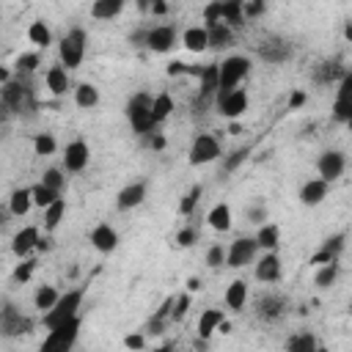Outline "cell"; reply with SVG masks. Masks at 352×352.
Segmentation results:
<instances>
[{"mask_svg":"<svg viewBox=\"0 0 352 352\" xmlns=\"http://www.w3.org/2000/svg\"><path fill=\"white\" fill-rule=\"evenodd\" d=\"M338 261H330V264H322V267H316V275H314V283L319 286V289H330L333 283H336V278H338Z\"/></svg>","mask_w":352,"mask_h":352,"instance_id":"cell-37","label":"cell"},{"mask_svg":"<svg viewBox=\"0 0 352 352\" xmlns=\"http://www.w3.org/2000/svg\"><path fill=\"white\" fill-rule=\"evenodd\" d=\"M146 182H129L126 187L118 190L116 195V209L118 212H129V209H138L143 201H146Z\"/></svg>","mask_w":352,"mask_h":352,"instance_id":"cell-14","label":"cell"},{"mask_svg":"<svg viewBox=\"0 0 352 352\" xmlns=\"http://www.w3.org/2000/svg\"><path fill=\"white\" fill-rule=\"evenodd\" d=\"M28 38H30V44H36L38 50H47V47L52 44V30H50V25H47L44 19H36V22H30V28H28Z\"/></svg>","mask_w":352,"mask_h":352,"instance_id":"cell-32","label":"cell"},{"mask_svg":"<svg viewBox=\"0 0 352 352\" xmlns=\"http://www.w3.org/2000/svg\"><path fill=\"white\" fill-rule=\"evenodd\" d=\"M344 168H346V157H344V151H338V148H327V151H322V157L316 160V170H319V176H322L324 182L341 179Z\"/></svg>","mask_w":352,"mask_h":352,"instance_id":"cell-11","label":"cell"},{"mask_svg":"<svg viewBox=\"0 0 352 352\" xmlns=\"http://www.w3.org/2000/svg\"><path fill=\"white\" fill-rule=\"evenodd\" d=\"M286 349L289 352H314V349H319V341L305 330V333H297V336L286 338Z\"/></svg>","mask_w":352,"mask_h":352,"instance_id":"cell-36","label":"cell"},{"mask_svg":"<svg viewBox=\"0 0 352 352\" xmlns=\"http://www.w3.org/2000/svg\"><path fill=\"white\" fill-rule=\"evenodd\" d=\"M82 297H85L82 289H69L66 294H60V300H58L47 314H41V324L50 330V327H55V324H60V322H66V319H72V316H80Z\"/></svg>","mask_w":352,"mask_h":352,"instance_id":"cell-2","label":"cell"},{"mask_svg":"<svg viewBox=\"0 0 352 352\" xmlns=\"http://www.w3.org/2000/svg\"><path fill=\"white\" fill-rule=\"evenodd\" d=\"M126 118L132 124V129L138 135H148L157 129V121L151 116V96L148 94H135L129 102H126Z\"/></svg>","mask_w":352,"mask_h":352,"instance_id":"cell-4","label":"cell"},{"mask_svg":"<svg viewBox=\"0 0 352 352\" xmlns=\"http://www.w3.org/2000/svg\"><path fill=\"white\" fill-rule=\"evenodd\" d=\"M124 346L126 349H143L146 346V336L143 333H132V336L124 338Z\"/></svg>","mask_w":352,"mask_h":352,"instance_id":"cell-51","label":"cell"},{"mask_svg":"<svg viewBox=\"0 0 352 352\" xmlns=\"http://www.w3.org/2000/svg\"><path fill=\"white\" fill-rule=\"evenodd\" d=\"M30 206H36L33 201V187H16L11 195H8V212L14 217H25L30 212Z\"/></svg>","mask_w":352,"mask_h":352,"instance_id":"cell-23","label":"cell"},{"mask_svg":"<svg viewBox=\"0 0 352 352\" xmlns=\"http://www.w3.org/2000/svg\"><path fill=\"white\" fill-rule=\"evenodd\" d=\"M33 272H36V261L33 258H22L16 264V270L11 272V278H14V283H28L33 278Z\"/></svg>","mask_w":352,"mask_h":352,"instance_id":"cell-46","label":"cell"},{"mask_svg":"<svg viewBox=\"0 0 352 352\" xmlns=\"http://www.w3.org/2000/svg\"><path fill=\"white\" fill-rule=\"evenodd\" d=\"M63 217H66V201L58 198V201H52V204L44 209V231L52 234V231L63 223Z\"/></svg>","mask_w":352,"mask_h":352,"instance_id":"cell-33","label":"cell"},{"mask_svg":"<svg viewBox=\"0 0 352 352\" xmlns=\"http://www.w3.org/2000/svg\"><path fill=\"white\" fill-rule=\"evenodd\" d=\"M214 99H217V110H220V116H226V118H231V121L242 118V113L248 110V102H250L245 88L223 91V94H217Z\"/></svg>","mask_w":352,"mask_h":352,"instance_id":"cell-8","label":"cell"},{"mask_svg":"<svg viewBox=\"0 0 352 352\" xmlns=\"http://www.w3.org/2000/svg\"><path fill=\"white\" fill-rule=\"evenodd\" d=\"M204 289V280L201 278H187V292L190 294H195V292H201Z\"/></svg>","mask_w":352,"mask_h":352,"instance_id":"cell-57","label":"cell"},{"mask_svg":"<svg viewBox=\"0 0 352 352\" xmlns=\"http://www.w3.org/2000/svg\"><path fill=\"white\" fill-rule=\"evenodd\" d=\"M201 184H192L184 195H182V201H179V214H184V217H190L192 212H195V206H198V201H201Z\"/></svg>","mask_w":352,"mask_h":352,"instance_id":"cell-39","label":"cell"},{"mask_svg":"<svg viewBox=\"0 0 352 352\" xmlns=\"http://www.w3.org/2000/svg\"><path fill=\"white\" fill-rule=\"evenodd\" d=\"M264 11V0H248L245 3V16H258Z\"/></svg>","mask_w":352,"mask_h":352,"instance_id":"cell-53","label":"cell"},{"mask_svg":"<svg viewBox=\"0 0 352 352\" xmlns=\"http://www.w3.org/2000/svg\"><path fill=\"white\" fill-rule=\"evenodd\" d=\"M228 3H242V6H245V3H248V0H228Z\"/></svg>","mask_w":352,"mask_h":352,"instance_id":"cell-59","label":"cell"},{"mask_svg":"<svg viewBox=\"0 0 352 352\" xmlns=\"http://www.w3.org/2000/svg\"><path fill=\"white\" fill-rule=\"evenodd\" d=\"M80 324H82V319L80 316H72V319L50 327L47 330V338L41 341V352H69L77 344Z\"/></svg>","mask_w":352,"mask_h":352,"instance_id":"cell-1","label":"cell"},{"mask_svg":"<svg viewBox=\"0 0 352 352\" xmlns=\"http://www.w3.org/2000/svg\"><path fill=\"white\" fill-rule=\"evenodd\" d=\"M38 242H41L38 228H36V226H25V228H19V231L14 234V239H11V253H14L16 258H28V253L38 250Z\"/></svg>","mask_w":352,"mask_h":352,"instance_id":"cell-13","label":"cell"},{"mask_svg":"<svg viewBox=\"0 0 352 352\" xmlns=\"http://www.w3.org/2000/svg\"><path fill=\"white\" fill-rule=\"evenodd\" d=\"M124 6H126V0H94L91 3V16L94 19H102V22L116 19L124 11Z\"/></svg>","mask_w":352,"mask_h":352,"instance_id":"cell-27","label":"cell"},{"mask_svg":"<svg viewBox=\"0 0 352 352\" xmlns=\"http://www.w3.org/2000/svg\"><path fill=\"white\" fill-rule=\"evenodd\" d=\"M248 217H250L253 223H264V220H267V206H264V204L250 206V209H248Z\"/></svg>","mask_w":352,"mask_h":352,"instance_id":"cell-52","label":"cell"},{"mask_svg":"<svg viewBox=\"0 0 352 352\" xmlns=\"http://www.w3.org/2000/svg\"><path fill=\"white\" fill-rule=\"evenodd\" d=\"M349 316H352V302H349Z\"/></svg>","mask_w":352,"mask_h":352,"instance_id":"cell-61","label":"cell"},{"mask_svg":"<svg viewBox=\"0 0 352 352\" xmlns=\"http://www.w3.org/2000/svg\"><path fill=\"white\" fill-rule=\"evenodd\" d=\"M258 250H261V248H258L256 236H239V239H234V242L228 245L226 267H231V270H239V267L250 264V261L256 258V253H258Z\"/></svg>","mask_w":352,"mask_h":352,"instance_id":"cell-7","label":"cell"},{"mask_svg":"<svg viewBox=\"0 0 352 352\" xmlns=\"http://www.w3.org/2000/svg\"><path fill=\"white\" fill-rule=\"evenodd\" d=\"M223 22L231 25V28L242 25V22H245V6H242V3H228V0H223Z\"/></svg>","mask_w":352,"mask_h":352,"instance_id":"cell-41","label":"cell"},{"mask_svg":"<svg viewBox=\"0 0 352 352\" xmlns=\"http://www.w3.org/2000/svg\"><path fill=\"white\" fill-rule=\"evenodd\" d=\"M41 182H44L47 187L63 192V187H66V168H47V170L41 173Z\"/></svg>","mask_w":352,"mask_h":352,"instance_id":"cell-43","label":"cell"},{"mask_svg":"<svg viewBox=\"0 0 352 352\" xmlns=\"http://www.w3.org/2000/svg\"><path fill=\"white\" fill-rule=\"evenodd\" d=\"M204 22H206V28L214 25V22H223V0H212L204 8Z\"/></svg>","mask_w":352,"mask_h":352,"instance_id":"cell-49","label":"cell"},{"mask_svg":"<svg viewBox=\"0 0 352 352\" xmlns=\"http://www.w3.org/2000/svg\"><path fill=\"white\" fill-rule=\"evenodd\" d=\"M253 275H256L258 283H275L280 278V256H278V250H264V256L256 261Z\"/></svg>","mask_w":352,"mask_h":352,"instance_id":"cell-17","label":"cell"},{"mask_svg":"<svg viewBox=\"0 0 352 352\" xmlns=\"http://www.w3.org/2000/svg\"><path fill=\"white\" fill-rule=\"evenodd\" d=\"M58 300H60V292H58L55 286H50V283L38 286V289H36V294H33V305H36L41 314H47Z\"/></svg>","mask_w":352,"mask_h":352,"instance_id":"cell-34","label":"cell"},{"mask_svg":"<svg viewBox=\"0 0 352 352\" xmlns=\"http://www.w3.org/2000/svg\"><path fill=\"white\" fill-rule=\"evenodd\" d=\"M74 104L80 110H94L99 104V88L94 82H80L74 85Z\"/></svg>","mask_w":352,"mask_h":352,"instance_id":"cell-28","label":"cell"},{"mask_svg":"<svg viewBox=\"0 0 352 352\" xmlns=\"http://www.w3.org/2000/svg\"><path fill=\"white\" fill-rule=\"evenodd\" d=\"M338 74V60H333V63H324V72L319 74V80L322 82H327V80H333Z\"/></svg>","mask_w":352,"mask_h":352,"instance_id":"cell-55","label":"cell"},{"mask_svg":"<svg viewBox=\"0 0 352 352\" xmlns=\"http://www.w3.org/2000/svg\"><path fill=\"white\" fill-rule=\"evenodd\" d=\"M0 330H3L6 338L22 336V333L30 330V319H25L11 302H6V308H3V314H0Z\"/></svg>","mask_w":352,"mask_h":352,"instance_id":"cell-16","label":"cell"},{"mask_svg":"<svg viewBox=\"0 0 352 352\" xmlns=\"http://www.w3.org/2000/svg\"><path fill=\"white\" fill-rule=\"evenodd\" d=\"M245 302H248V283H245L242 278H234V280L228 283V289H226V305H228L231 311H242Z\"/></svg>","mask_w":352,"mask_h":352,"instance_id":"cell-29","label":"cell"},{"mask_svg":"<svg viewBox=\"0 0 352 352\" xmlns=\"http://www.w3.org/2000/svg\"><path fill=\"white\" fill-rule=\"evenodd\" d=\"M55 148H58V143H55V138L50 132H38L33 138V151L38 157H50V154H55Z\"/></svg>","mask_w":352,"mask_h":352,"instance_id":"cell-42","label":"cell"},{"mask_svg":"<svg viewBox=\"0 0 352 352\" xmlns=\"http://www.w3.org/2000/svg\"><path fill=\"white\" fill-rule=\"evenodd\" d=\"M85 44H88L85 30H82V28H72V30L60 38V44H58V60H60L69 72L77 69V66L82 63V58H85Z\"/></svg>","mask_w":352,"mask_h":352,"instance_id":"cell-3","label":"cell"},{"mask_svg":"<svg viewBox=\"0 0 352 352\" xmlns=\"http://www.w3.org/2000/svg\"><path fill=\"white\" fill-rule=\"evenodd\" d=\"M333 116L338 121H349L352 118V72L341 77L338 82V94H336V104H333Z\"/></svg>","mask_w":352,"mask_h":352,"instance_id":"cell-18","label":"cell"},{"mask_svg":"<svg viewBox=\"0 0 352 352\" xmlns=\"http://www.w3.org/2000/svg\"><path fill=\"white\" fill-rule=\"evenodd\" d=\"M201 85H198V94H201V99H209V96H217V91H220V66L217 63H209V66H204V72H201Z\"/></svg>","mask_w":352,"mask_h":352,"instance_id":"cell-25","label":"cell"},{"mask_svg":"<svg viewBox=\"0 0 352 352\" xmlns=\"http://www.w3.org/2000/svg\"><path fill=\"white\" fill-rule=\"evenodd\" d=\"M256 242L261 250H278L280 245V228L275 223H261L256 231Z\"/></svg>","mask_w":352,"mask_h":352,"instance_id":"cell-30","label":"cell"},{"mask_svg":"<svg viewBox=\"0 0 352 352\" xmlns=\"http://www.w3.org/2000/svg\"><path fill=\"white\" fill-rule=\"evenodd\" d=\"M88 242H91L99 253H113V250L118 248V231H116L110 223H99V226L91 228Z\"/></svg>","mask_w":352,"mask_h":352,"instance_id":"cell-19","label":"cell"},{"mask_svg":"<svg viewBox=\"0 0 352 352\" xmlns=\"http://www.w3.org/2000/svg\"><path fill=\"white\" fill-rule=\"evenodd\" d=\"M223 319H226V314H223L220 308H206V311L198 316V338H201V341H209V338L217 333V327H220Z\"/></svg>","mask_w":352,"mask_h":352,"instance_id":"cell-24","label":"cell"},{"mask_svg":"<svg viewBox=\"0 0 352 352\" xmlns=\"http://www.w3.org/2000/svg\"><path fill=\"white\" fill-rule=\"evenodd\" d=\"M182 47L187 50V52H204V50H209V28L206 25H192V28H187L184 33H182Z\"/></svg>","mask_w":352,"mask_h":352,"instance_id":"cell-21","label":"cell"},{"mask_svg":"<svg viewBox=\"0 0 352 352\" xmlns=\"http://www.w3.org/2000/svg\"><path fill=\"white\" fill-rule=\"evenodd\" d=\"M190 305H192V294H190V292H187V294H179L176 302H173V311H170V322H182V319L187 316Z\"/></svg>","mask_w":352,"mask_h":352,"instance_id":"cell-48","label":"cell"},{"mask_svg":"<svg viewBox=\"0 0 352 352\" xmlns=\"http://www.w3.org/2000/svg\"><path fill=\"white\" fill-rule=\"evenodd\" d=\"M250 58L248 55H228L223 63H220V91H231V88H239V82L250 74Z\"/></svg>","mask_w":352,"mask_h":352,"instance_id":"cell-5","label":"cell"},{"mask_svg":"<svg viewBox=\"0 0 352 352\" xmlns=\"http://www.w3.org/2000/svg\"><path fill=\"white\" fill-rule=\"evenodd\" d=\"M88 162H91V148H88V143L85 140H69L66 143V148H63V168L69 170V173H80V170H85L88 168Z\"/></svg>","mask_w":352,"mask_h":352,"instance_id":"cell-10","label":"cell"},{"mask_svg":"<svg viewBox=\"0 0 352 352\" xmlns=\"http://www.w3.org/2000/svg\"><path fill=\"white\" fill-rule=\"evenodd\" d=\"M344 36L352 41V22H346V28H344Z\"/></svg>","mask_w":352,"mask_h":352,"instance_id":"cell-58","label":"cell"},{"mask_svg":"<svg viewBox=\"0 0 352 352\" xmlns=\"http://www.w3.org/2000/svg\"><path fill=\"white\" fill-rule=\"evenodd\" d=\"M226 256H228V248H223L220 242H217V245H212V248L206 250V267H209V270L223 267V264H226Z\"/></svg>","mask_w":352,"mask_h":352,"instance_id":"cell-47","label":"cell"},{"mask_svg":"<svg viewBox=\"0 0 352 352\" xmlns=\"http://www.w3.org/2000/svg\"><path fill=\"white\" fill-rule=\"evenodd\" d=\"M248 154H250V146L234 148V151H231V154L223 160V170H226V173H234V170H236V168H239V165L248 160Z\"/></svg>","mask_w":352,"mask_h":352,"instance_id":"cell-45","label":"cell"},{"mask_svg":"<svg viewBox=\"0 0 352 352\" xmlns=\"http://www.w3.org/2000/svg\"><path fill=\"white\" fill-rule=\"evenodd\" d=\"M344 242H346L344 234H333V236H327V239L322 242V248L308 258V264H311V267H322V264L338 261V256H341V250H344Z\"/></svg>","mask_w":352,"mask_h":352,"instance_id":"cell-15","label":"cell"},{"mask_svg":"<svg viewBox=\"0 0 352 352\" xmlns=\"http://www.w3.org/2000/svg\"><path fill=\"white\" fill-rule=\"evenodd\" d=\"M148 146L160 151V148H165V138H162L160 132H148Z\"/></svg>","mask_w":352,"mask_h":352,"instance_id":"cell-56","label":"cell"},{"mask_svg":"<svg viewBox=\"0 0 352 352\" xmlns=\"http://www.w3.org/2000/svg\"><path fill=\"white\" fill-rule=\"evenodd\" d=\"M283 314V300L280 297H261L258 300V316L261 319H278Z\"/></svg>","mask_w":352,"mask_h":352,"instance_id":"cell-40","label":"cell"},{"mask_svg":"<svg viewBox=\"0 0 352 352\" xmlns=\"http://www.w3.org/2000/svg\"><path fill=\"white\" fill-rule=\"evenodd\" d=\"M346 126H349V129H352V118H349V121H346Z\"/></svg>","mask_w":352,"mask_h":352,"instance_id":"cell-60","label":"cell"},{"mask_svg":"<svg viewBox=\"0 0 352 352\" xmlns=\"http://www.w3.org/2000/svg\"><path fill=\"white\" fill-rule=\"evenodd\" d=\"M231 41H234V30H231V25H226V22H214V25H209V47H214V50H226V47H231Z\"/></svg>","mask_w":352,"mask_h":352,"instance_id":"cell-31","label":"cell"},{"mask_svg":"<svg viewBox=\"0 0 352 352\" xmlns=\"http://www.w3.org/2000/svg\"><path fill=\"white\" fill-rule=\"evenodd\" d=\"M330 192V182H324L322 176L319 179H308L302 187H300V204L302 206H319Z\"/></svg>","mask_w":352,"mask_h":352,"instance_id":"cell-20","label":"cell"},{"mask_svg":"<svg viewBox=\"0 0 352 352\" xmlns=\"http://www.w3.org/2000/svg\"><path fill=\"white\" fill-rule=\"evenodd\" d=\"M38 63H41V55H38V52H22V55L14 60V69H16L19 74H30V72L38 69Z\"/></svg>","mask_w":352,"mask_h":352,"instance_id":"cell-44","label":"cell"},{"mask_svg":"<svg viewBox=\"0 0 352 352\" xmlns=\"http://www.w3.org/2000/svg\"><path fill=\"white\" fill-rule=\"evenodd\" d=\"M173 113V99H170V94H157L154 99H151V116H154V121L157 124H162L168 116Z\"/></svg>","mask_w":352,"mask_h":352,"instance_id":"cell-35","label":"cell"},{"mask_svg":"<svg viewBox=\"0 0 352 352\" xmlns=\"http://www.w3.org/2000/svg\"><path fill=\"white\" fill-rule=\"evenodd\" d=\"M44 82H47V91L55 96V99H60V96H66L69 91H74L72 88V77H69V69L58 60L55 66H50L47 69V74H44Z\"/></svg>","mask_w":352,"mask_h":352,"instance_id":"cell-12","label":"cell"},{"mask_svg":"<svg viewBox=\"0 0 352 352\" xmlns=\"http://www.w3.org/2000/svg\"><path fill=\"white\" fill-rule=\"evenodd\" d=\"M217 157H220V140L214 135H206V132L195 135V140L190 143V154H187L190 165H209Z\"/></svg>","mask_w":352,"mask_h":352,"instance_id":"cell-6","label":"cell"},{"mask_svg":"<svg viewBox=\"0 0 352 352\" xmlns=\"http://www.w3.org/2000/svg\"><path fill=\"white\" fill-rule=\"evenodd\" d=\"M258 55L267 63H283L286 58H292V47L286 41H280V38H270V41L258 44Z\"/></svg>","mask_w":352,"mask_h":352,"instance_id":"cell-22","label":"cell"},{"mask_svg":"<svg viewBox=\"0 0 352 352\" xmlns=\"http://www.w3.org/2000/svg\"><path fill=\"white\" fill-rule=\"evenodd\" d=\"M305 99H308L305 91H292V96H289V110H297L300 104H305Z\"/></svg>","mask_w":352,"mask_h":352,"instance_id":"cell-54","label":"cell"},{"mask_svg":"<svg viewBox=\"0 0 352 352\" xmlns=\"http://www.w3.org/2000/svg\"><path fill=\"white\" fill-rule=\"evenodd\" d=\"M63 192H58V190H52V187H47L44 182H38L36 187H33V201H36V206L38 209H47L52 201H58Z\"/></svg>","mask_w":352,"mask_h":352,"instance_id":"cell-38","label":"cell"},{"mask_svg":"<svg viewBox=\"0 0 352 352\" xmlns=\"http://www.w3.org/2000/svg\"><path fill=\"white\" fill-rule=\"evenodd\" d=\"M206 223H209L214 231H220V234L231 231V226H234L231 206H228V204H214V206L209 209V214H206Z\"/></svg>","mask_w":352,"mask_h":352,"instance_id":"cell-26","label":"cell"},{"mask_svg":"<svg viewBox=\"0 0 352 352\" xmlns=\"http://www.w3.org/2000/svg\"><path fill=\"white\" fill-rule=\"evenodd\" d=\"M198 242V228H192V226H187V228H182L179 234H176V245L179 248H190V245H195Z\"/></svg>","mask_w":352,"mask_h":352,"instance_id":"cell-50","label":"cell"},{"mask_svg":"<svg viewBox=\"0 0 352 352\" xmlns=\"http://www.w3.org/2000/svg\"><path fill=\"white\" fill-rule=\"evenodd\" d=\"M173 44H176V30L170 25H154V28L146 30V41H143L146 50H151L157 55H165V52L173 50Z\"/></svg>","mask_w":352,"mask_h":352,"instance_id":"cell-9","label":"cell"}]
</instances>
